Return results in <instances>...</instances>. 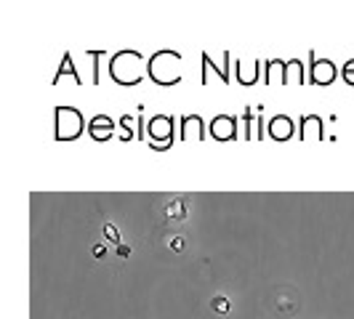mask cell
<instances>
[{
    "mask_svg": "<svg viewBox=\"0 0 354 319\" xmlns=\"http://www.w3.org/2000/svg\"><path fill=\"white\" fill-rule=\"evenodd\" d=\"M118 253H120V255H128V253H131V248H125V245H120V248H118Z\"/></svg>",
    "mask_w": 354,
    "mask_h": 319,
    "instance_id": "obj_6",
    "label": "cell"
},
{
    "mask_svg": "<svg viewBox=\"0 0 354 319\" xmlns=\"http://www.w3.org/2000/svg\"><path fill=\"white\" fill-rule=\"evenodd\" d=\"M106 253V248L104 245H96V248H93V255H96V258H102V255H104Z\"/></svg>",
    "mask_w": 354,
    "mask_h": 319,
    "instance_id": "obj_5",
    "label": "cell"
},
{
    "mask_svg": "<svg viewBox=\"0 0 354 319\" xmlns=\"http://www.w3.org/2000/svg\"><path fill=\"white\" fill-rule=\"evenodd\" d=\"M104 234L109 237V242H112V245H118V248H120V234H118V229H115L112 224H106L104 226Z\"/></svg>",
    "mask_w": 354,
    "mask_h": 319,
    "instance_id": "obj_3",
    "label": "cell"
},
{
    "mask_svg": "<svg viewBox=\"0 0 354 319\" xmlns=\"http://www.w3.org/2000/svg\"><path fill=\"white\" fill-rule=\"evenodd\" d=\"M211 306L216 314H227V311H230V301H227V298H213Z\"/></svg>",
    "mask_w": 354,
    "mask_h": 319,
    "instance_id": "obj_2",
    "label": "cell"
},
{
    "mask_svg": "<svg viewBox=\"0 0 354 319\" xmlns=\"http://www.w3.org/2000/svg\"><path fill=\"white\" fill-rule=\"evenodd\" d=\"M165 218L168 221H184L187 218V202L176 197V200H171L168 205H165Z\"/></svg>",
    "mask_w": 354,
    "mask_h": 319,
    "instance_id": "obj_1",
    "label": "cell"
},
{
    "mask_svg": "<svg viewBox=\"0 0 354 319\" xmlns=\"http://www.w3.org/2000/svg\"><path fill=\"white\" fill-rule=\"evenodd\" d=\"M171 248L176 250V253H181V250H184V237H174V240H171Z\"/></svg>",
    "mask_w": 354,
    "mask_h": 319,
    "instance_id": "obj_4",
    "label": "cell"
}]
</instances>
